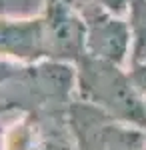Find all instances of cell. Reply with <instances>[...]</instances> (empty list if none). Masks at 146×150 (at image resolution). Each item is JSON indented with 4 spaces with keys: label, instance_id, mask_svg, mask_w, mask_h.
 <instances>
[{
    "label": "cell",
    "instance_id": "cell-1",
    "mask_svg": "<svg viewBox=\"0 0 146 150\" xmlns=\"http://www.w3.org/2000/svg\"><path fill=\"white\" fill-rule=\"evenodd\" d=\"M76 100V66L56 60L0 62V114H66Z\"/></svg>",
    "mask_w": 146,
    "mask_h": 150
},
{
    "label": "cell",
    "instance_id": "cell-2",
    "mask_svg": "<svg viewBox=\"0 0 146 150\" xmlns=\"http://www.w3.org/2000/svg\"><path fill=\"white\" fill-rule=\"evenodd\" d=\"M76 100L118 122L146 130V98L130 78L128 66L84 56L76 62Z\"/></svg>",
    "mask_w": 146,
    "mask_h": 150
},
{
    "label": "cell",
    "instance_id": "cell-3",
    "mask_svg": "<svg viewBox=\"0 0 146 150\" xmlns=\"http://www.w3.org/2000/svg\"><path fill=\"white\" fill-rule=\"evenodd\" d=\"M74 150H146V130L74 100L66 112Z\"/></svg>",
    "mask_w": 146,
    "mask_h": 150
},
{
    "label": "cell",
    "instance_id": "cell-4",
    "mask_svg": "<svg viewBox=\"0 0 146 150\" xmlns=\"http://www.w3.org/2000/svg\"><path fill=\"white\" fill-rule=\"evenodd\" d=\"M46 60L74 64L86 56L84 16L64 0H44L42 4Z\"/></svg>",
    "mask_w": 146,
    "mask_h": 150
},
{
    "label": "cell",
    "instance_id": "cell-5",
    "mask_svg": "<svg viewBox=\"0 0 146 150\" xmlns=\"http://www.w3.org/2000/svg\"><path fill=\"white\" fill-rule=\"evenodd\" d=\"M80 14L86 22V56L118 66H128L132 52L128 18L110 14L96 2L80 10Z\"/></svg>",
    "mask_w": 146,
    "mask_h": 150
},
{
    "label": "cell",
    "instance_id": "cell-6",
    "mask_svg": "<svg viewBox=\"0 0 146 150\" xmlns=\"http://www.w3.org/2000/svg\"><path fill=\"white\" fill-rule=\"evenodd\" d=\"M46 60L42 16L0 14V62L32 64Z\"/></svg>",
    "mask_w": 146,
    "mask_h": 150
},
{
    "label": "cell",
    "instance_id": "cell-7",
    "mask_svg": "<svg viewBox=\"0 0 146 150\" xmlns=\"http://www.w3.org/2000/svg\"><path fill=\"white\" fill-rule=\"evenodd\" d=\"M126 18H128L130 34H132L130 64L144 62L146 60V0H134V4H132Z\"/></svg>",
    "mask_w": 146,
    "mask_h": 150
},
{
    "label": "cell",
    "instance_id": "cell-8",
    "mask_svg": "<svg viewBox=\"0 0 146 150\" xmlns=\"http://www.w3.org/2000/svg\"><path fill=\"white\" fill-rule=\"evenodd\" d=\"M98 6H102L104 10H108L110 14H116V16H128V12L132 8L134 0H94Z\"/></svg>",
    "mask_w": 146,
    "mask_h": 150
},
{
    "label": "cell",
    "instance_id": "cell-9",
    "mask_svg": "<svg viewBox=\"0 0 146 150\" xmlns=\"http://www.w3.org/2000/svg\"><path fill=\"white\" fill-rule=\"evenodd\" d=\"M128 72H130V78L134 82V86L138 88V92L146 98V60L144 62L130 64L128 66Z\"/></svg>",
    "mask_w": 146,
    "mask_h": 150
},
{
    "label": "cell",
    "instance_id": "cell-10",
    "mask_svg": "<svg viewBox=\"0 0 146 150\" xmlns=\"http://www.w3.org/2000/svg\"><path fill=\"white\" fill-rule=\"evenodd\" d=\"M64 2H68L70 6H74L76 10H84L86 6H90L94 0H64Z\"/></svg>",
    "mask_w": 146,
    "mask_h": 150
}]
</instances>
